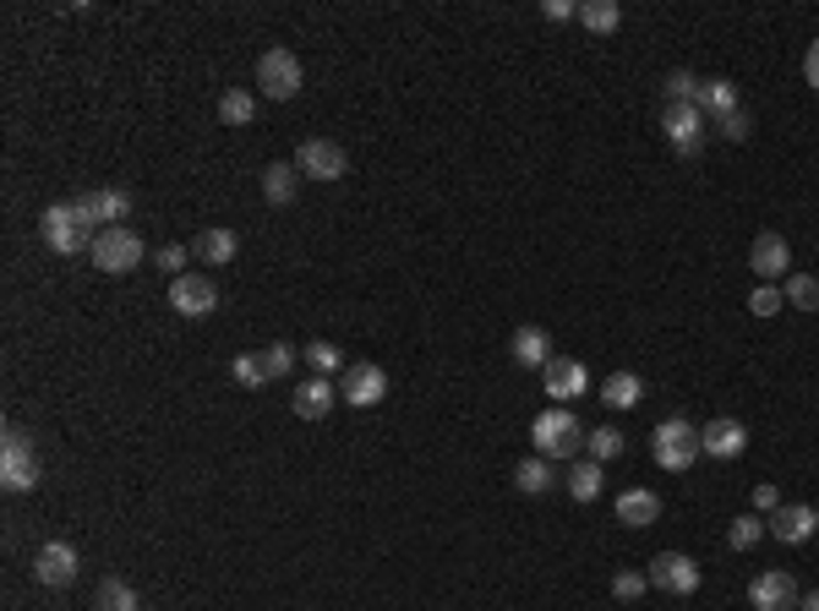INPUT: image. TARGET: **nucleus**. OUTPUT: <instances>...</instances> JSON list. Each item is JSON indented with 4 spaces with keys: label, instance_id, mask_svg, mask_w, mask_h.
I'll return each instance as SVG.
<instances>
[{
    "label": "nucleus",
    "instance_id": "nucleus-20",
    "mask_svg": "<svg viewBox=\"0 0 819 611\" xmlns=\"http://www.w3.org/2000/svg\"><path fill=\"white\" fill-rule=\"evenodd\" d=\"M509 350H514V361H519V366L547 371V361H552V333H547V328H536V322H525V328H514Z\"/></svg>",
    "mask_w": 819,
    "mask_h": 611
},
{
    "label": "nucleus",
    "instance_id": "nucleus-21",
    "mask_svg": "<svg viewBox=\"0 0 819 611\" xmlns=\"http://www.w3.org/2000/svg\"><path fill=\"white\" fill-rule=\"evenodd\" d=\"M235 252H241V241H235V230H224V224H208V230L192 241V257H197V262H208V268L235 262Z\"/></svg>",
    "mask_w": 819,
    "mask_h": 611
},
{
    "label": "nucleus",
    "instance_id": "nucleus-29",
    "mask_svg": "<svg viewBox=\"0 0 819 611\" xmlns=\"http://www.w3.org/2000/svg\"><path fill=\"white\" fill-rule=\"evenodd\" d=\"M219 121H224V126H252V121H257V94L230 88V94L219 99Z\"/></svg>",
    "mask_w": 819,
    "mask_h": 611
},
{
    "label": "nucleus",
    "instance_id": "nucleus-9",
    "mask_svg": "<svg viewBox=\"0 0 819 611\" xmlns=\"http://www.w3.org/2000/svg\"><path fill=\"white\" fill-rule=\"evenodd\" d=\"M382 393H388V371H382V366H371V361L344 366V377H339V399H344L350 410H371V404H382Z\"/></svg>",
    "mask_w": 819,
    "mask_h": 611
},
{
    "label": "nucleus",
    "instance_id": "nucleus-37",
    "mask_svg": "<svg viewBox=\"0 0 819 611\" xmlns=\"http://www.w3.org/2000/svg\"><path fill=\"white\" fill-rule=\"evenodd\" d=\"M301 355H306V366H311L317 377H333V371H339V344H328V339H317V344H306Z\"/></svg>",
    "mask_w": 819,
    "mask_h": 611
},
{
    "label": "nucleus",
    "instance_id": "nucleus-30",
    "mask_svg": "<svg viewBox=\"0 0 819 611\" xmlns=\"http://www.w3.org/2000/svg\"><path fill=\"white\" fill-rule=\"evenodd\" d=\"M786 306H797V311H819V279L814 273H786Z\"/></svg>",
    "mask_w": 819,
    "mask_h": 611
},
{
    "label": "nucleus",
    "instance_id": "nucleus-7",
    "mask_svg": "<svg viewBox=\"0 0 819 611\" xmlns=\"http://www.w3.org/2000/svg\"><path fill=\"white\" fill-rule=\"evenodd\" d=\"M661 126H667V143H672L683 159H694V154L705 148V132H710V121H705L699 105H667V110H661Z\"/></svg>",
    "mask_w": 819,
    "mask_h": 611
},
{
    "label": "nucleus",
    "instance_id": "nucleus-41",
    "mask_svg": "<svg viewBox=\"0 0 819 611\" xmlns=\"http://www.w3.org/2000/svg\"><path fill=\"white\" fill-rule=\"evenodd\" d=\"M159 268H164L170 279H181V273H186V246H159Z\"/></svg>",
    "mask_w": 819,
    "mask_h": 611
},
{
    "label": "nucleus",
    "instance_id": "nucleus-23",
    "mask_svg": "<svg viewBox=\"0 0 819 611\" xmlns=\"http://www.w3.org/2000/svg\"><path fill=\"white\" fill-rule=\"evenodd\" d=\"M552 480H558V469H552V459H519L514 464V486L525 491V497H541V491H552Z\"/></svg>",
    "mask_w": 819,
    "mask_h": 611
},
{
    "label": "nucleus",
    "instance_id": "nucleus-25",
    "mask_svg": "<svg viewBox=\"0 0 819 611\" xmlns=\"http://www.w3.org/2000/svg\"><path fill=\"white\" fill-rule=\"evenodd\" d=\"M295 181H301L295 164H268V170H262V197H268L273 208H290V203H295Z\"/></svg>",
    "mask_w": 819,
    "mask_h": 611
},
{
    "label": "nucleus",
    "instance_id": "nucleus-34",
    "mask_svg": "<svg viewBox=\"0 0 819 611\" xmlns=\"http://www.w3.org/2000/svg\"><path fill=\"white\" fill-rule=\"evenodd\" d=\"M295 355H301L295 344H268V350H262V371H268V382L290 377V371H295Z\"/></svg>",
    "mask_w": 819,
    "mask_h": 611
},
{
    "label": "nucleus",
    "instance_id": "nucleus-19",
    "mask_svg": "<svg viewBox=\"0 0 819 611\" xmlns=\"http://www.w3.org/2000/svg\"><path fill=\"white\" fill-rule=\"evenodd\" d=\"M290 404H295V415H301V420H322V415L339 404V388H333L328 377H317V371H311L306 382H295Z\"/></svg>",
    "mask_w": 819,
    "mask_h": 611
},
{
    "label": "nucleus",
    "instance_id": "nucleus-33",
    "mask_svg": "<svg viewBox=\"0 0 819 611\" xmlns=\"http://www.w3.org/2000/svg\"><path fill=\"white\" fill-rule=\"evenodd\" d=\"M99 611H143V606H137V589L126 578H105L99 584Z\"/></svg>",
    "mask_w": 819,
    "mask_h": 611
},
{
    "label": "nucleus",
    "instance_id": "nucleus-15",
    "mask_svg": "<svg viewBox=\"0 0 819 611\" xmlns=\"http://www.w3.org/2000/svg\"><path fill=\"white\" fill-rule=\"evenodd\" d=\"M77 213H83V224H88V230H110V224H121V219L132 213V197H126V192H115V186H105V192H83V197H77Z\"/></svg>",
    "mask_w": 819,
    "mask_h": 611
},
{
    "label": "nucleus",
    "instance_id": "nucleus-10",
    "mask_svg": "<svg viewBox=\"0 0 819 611\" xmlns=\"http://www.w3.org/2000/svg\"><path fill=\"white\" fill-rule=\"evenodd\" d=\"M77 546L72 540H45L39 551H34V578L45 584V589H66L72 578H77Z\"/></svg>",
    "mask_w": 819,
    "mask_h": 611
},
{
    "label": "nucleus",
    "instance_id": "nucleus-22",
    "mask_svg": "<svg viewBox=\"0 0 819 611\" xmlns=\"http://www.w3.org/2000/svg\"><path fill=\"white\" fill-rule=\"evenodd\" d=\"M618 518H623V524H634V529H645V524H656V518H661V497H656V491H645V486H634V491H623V497H618Z\"/></svg>",
    "mask_w": 819,
    "mask_h": 611
},
{
    "label": "nucleus",
    "instance_id": "nucleus-24",
    "mask_svg": "<svg viewBox=\"0 0 819 611\" xmlns=\"http://www.w3.org/2000/svg\"><path fill=\"white\" fill-rule=\"evenodd\" d=\"M699 110H705V121H721V115H732V110H743V105H737V88H732L726 77H716V83L699 88Z\"/></svg>",
    "mask_w": 819,
    "mask_h": 611
},
{
    "label": "nucleus",
    "instance_id": "nucleus-4",
    "mask_svg": "<svg viewBox=\"0 0 819 611\" xmlns=\"http://www.w3.org/2000/svg\"><path fill=\"white\" fill-rule=\"evenodd\" d=\"M88 257H94V268H99V273H132V268L143 262V235H137V230H126V224H110V230H99V235H94Z\"/></svg>",
    "mask_w": 819,
    "mask_h": 611
},
{
    "label": "nucleus",
    "instance_id": "nucleus-32",
    "mask_svg": "<svg viewBox=\"0 0 819 611\" xmlns=\"http://www.w3.org/2000/svg\"><path fill=\"white\" fill-rule=\"evenodd\" d=\"M765 535H770V529H765V518L743 513V518H732V529H726V546H732V551H754Z\"/></svg>",
    "mask_w": 819,
    "mask_h": 611
},
{
    "label": "nucleus",
    "instance_id": "nucleus-40",
    "mask_svg": "<svg viewBox=\"0 0 819 611\" xmlns=\"http://www.w3.org/2000/svg\"><path fill=\"white\" fill-rule=\"evenodd\" d=\"M645 584H650V573H634V567H628V573H618V578H612V595H618V600H639V595H645Z\"/></svg>",
    "mask_w": 819,
    "mask_h": 611
},
{
    "label": "nucleus",
    "instance_id": "nucleus-45",
    "mask_svg": "<svg viewBox=\"0 0 819 611\" xmlns=\"http://www.w3.org/2000/svg\"><path fill=\"white\" fill-rule=\"evenodd\" d=\"M797 611H819V589H814V595H803V600H797Z\"/></svg>",
    "mask_w": 819,
    "mask_h": 611
},
{
    "label": "nucleus",
    "instance_id": "nucleus-2",
    "mask_svg": "<svg viewBox=\"0 0 819 611\" xmlns=\"http://www.w3.org/2000/svg\"><path fill=\"white\" fill-rule=\"evenodd\" d=\"M94 235H99V230H88V224H83L77 203H56V208H45V219H39V241H45L50 252H61V257L88 252V246H94Z\"/></svg>",
    "mask_w": 819,
    "mask_h": 611
},
{
    "label": "nucleus",
    "instance_id": "nucleus-42",
    "mask_svg": "<svg viewBox=\"0 0 819 611\" xmlns=\"http://www.w3.org/2000/svg\"><path fill=\"white\" fill-rule=\"evenodd\" d=\"M541 17L547 23H569V17H579V7H569V0H541Z\"/></svg>",
    "mask_w": 819,
    "mask_h": 611
},
{
    "label": "nucleus",
    "instance_id": "nucleus-28",
    "mask_svg": "<svg viewBox=\"0 0 819 611\" xmlns=\"http://www.w3.org/2000/svg\"><path fill=\"white\" fill-rule=\"evenodd\" d=\"M601 480H607L601 464H596V459H579V464L569 469V497H574V502H596V497H601Z\"/></svg>",
    "mask_w": 819,
    "mask_h": 611
},
{
    "label": "nucleus",
    "instance_id": "nucleus-6",
    "mask_svg": "<svg viewBox=\"0 0 819 611\" xmlns=\"http://www.w3.org/2000/svg\"><path fill=\"white\" fill-rule=\"evenodd\" d=\"M301 61H295V50H262V61H257V88H262V99H295L301 94Z\"/></svg>",
    "mask_w": 819,
    "mask_h": 611
},
{
    "label": "nucleus",
    "instance_id": "nucleus-43",
    "mask_svg": "<svg viewBox=\"0 0 819 611\" xmlns=\"http://www.w3.org/2000/svg\"><path fill=\"white\" fill-rule=\"evenodd\" d=\"M754 508H759V513H775V508H781V491H775V486H754Z\"/></svg>",
    "mask_w": 819,
    "mask_h": 611
},
{
    "label": "nucleus",
    "instance_id": "nucleus-36",
    "mask_svg": "<svg viewBox=\"0 0 819 611\" xmlns=\"http://www.w3.org/2000/svg\"><path fill=\"white\" fill-rule=\"evenodd\" d=\"M710 132H721L726 143H748V137H754V115H748V110H732V115L710 121Z\"/></svg>",
    "mask_w": 819,
    "mask_h": 611
},
{
    "label": "nucleus",
    "instance_id": "nucleus-18",
    "mask_svg": "<svg viewBox=\"0 0 819 611\" xmlns=\"http://www.w3.org/2000/svg\"><path fill=\"white\" fill-rule=\"evenodd\" d=\"M699 448H705L710 459H737V453L748 448V426L732 420V415H721V420L699 426Z\"/></svg>",
    "mask_w": 819,
    "mask_h": 611
},
{
    "label": "nucleus",
    "instance_id": "nucleus-27",
    "mask_svg": "<svg viewBox=\"0 0 819 611\" xmlns=\"http://www.w3.org/2000/svg\"><path fill=\"white\" fill-rule=\"evenodd\" d=\"M579 23L590 28V34H618V23H623V7H618V0H585V7H579Z\"/></svg>",
    "mask_w": 819,
    "mask_h": 611
},
{
    "label": "nucleus",
    "instance_id": "nucleus-17",
    "mask_svg": "<svg viewBox=\"0 0 819 611\" xmlns=\"http://www.w3.org/2000/svg\"><path fill=\"white\" fill-rule=\"evenodd\" d=\"M748 268H754L765 284H775V279H786V273H792V246H786L775 230H765V235L754 241V252H748Z\"/></svg>",
    "mask_w": 819,
    "mask_h": 611
},
{
    "label": "nucleus",
    "instance_id": "nucleus-12",
    "mask_svg": "<svg viewBox=\"0 0 819 611\" xmlns=\"http://www.w3.org/2000/svg\"><path fill=\"white\" fill-rule=\"evenodd\" d=\"M170 306L181 317H208L219 306V290H213L208 273H181V279H170Z\"/></svg>",
    "mask_w": 819,
    "mask_h": 611
},
{
    "label": "nucleus",
    "instance_id": "nucleus-35",
    "mask_svg": "<svg viewBox=\"0 0 819 611\" xmlns=\"http://www.w3.org/2000/svg\"><path fill=\"white\" fill-rule=\"evenodd\" d=\"M699 88H705V83H699L694 72H672V77H667V105H699Z\"/></svg>",
    "mask_w": 819,
    "mask_h": 611
},
{
    "label": "nucleus",
    "instance_id": "nucleus-3",
    "mask_svg": "<svg viewBox=\"0 0 819 611\" xmlns=\"http://www.w3.org/2000/svg\"><path fill=\"white\" fill-rule=\"evenodd\" d=\"M0 486L12 497L39 486V459H34V442H28L23 426H7V437H0Z\"/></svg>",
    "mask_w": 819,
    "mask_h": 611
},
{
    "label": "nucleus",
    "instance_id": "nucleus-14",
    "mask_svg": "<svg viewBox=\"0 0 819 611\" xmlns=\"http://www.w3.org/2000/svg\"><path fill=\"white\" fill-rule=\"evenodd\" d=\"M650 584L667 589V595H694V589H699V562L683 557V551H661V557L650 562Z\"/></svg>",
    "mask_w": 819,
    "mask_h": 611
},
{
    "label": "nucleus",
    "instance_id": "nucleus-13",
    "mask_svg": "<svg viewBox=\"0 0 819 611\" xmlns=\"http://www.w3.org/2000/svg\"><path fill=\"white\" fill-rule=\"evenodd\" d=\"M781 546H808L814 540V529H819V513L808 508V502H781L775 513H770V524H765Z\"/></svg>",
    "mask_w": 819,
    "mask_h": 611
},
{
    "label": "nucleus",
    "instance_id": "nucleus-38",
    "mask_svg": "<svg viewBox=\"0 0 819 611\" xmlns=\"http://www.w3.org/2000/svg\"><path fill=\"white\" fill-rule=\"evenodd\" d=\"M781 306H786V295H781L775 284H759V290L748 295V311H754V317H775Z\"/></svg>",
    "mask_w": 819,
    "mask_h": 611
},
{
    "label": "nucleus",
    "instance_id": "nucleus-31",
    "mask_svg": "<svg viewBox=\"0 0 819 611\" xmlns=\"http://www.w3.org/2000/svg\"><path fill=\"white\" fill-rule=\"evenodd\" d=\"M623 448H628V442H623V431H618V426H596V431L585 437V453H590L596 464H607V459H618Z\"/></svg>",
    "mask_w": 819,
    "mask_h": 611
},
{
    "label": "nucleus",
    "instance_id": "nucleus-26",
    "mask_svg": "<svg viewBox=\"0 0 819 611\" xmlns=\"http://www.w3.org/2000/svg\"><path fill=\"white\" fill-rule=\"evenodd\" d=\"M639 393H645V382H639L634 371H612V377L601 382V404H612V410H634Z\"/></svg>",
    "mask_w": 819,
    "mask_h": 611
},
{
    "label": "nucleus",
    "instance_id": "nucleus-5",
    "mask_svg": "<svg viewBox=\"0 0 819 611\" xmlns=\"http://www.w3.org/2000/svg\"><path fill=\"white\" fill-rule=\"evenodd\" d=\"M650 453H656V464H661V469H672V475H677V469H688V464L705 453V448H699V426H688V420H677V415H672V420H661V426H656V437H650Z\"/></svg>",
    "mask_w": 819,
    "mask_h": 611
},
{
    "label": "nucleus",
    "instance_id": "nucleus-11",
    "mask_svg": "<svg viewBox=\"0 0 819 611\" xmlns=\"http://www.w3.org/2000/svg\"><path fill=\"white\" fill-rule=\"evenodd\" d=\"M748 600H754V611H797V578L786 573V567H765L754 584H748Z\"/></svg>",
    "mask_w": 819,
    "mask_h": 611
},
{
    "label": "nucleus",
    "instance_id": "nucleus-1",
    "mask_svg": "<svg viewBox=\"0 0 819 611\" xmlns=\"http://www.w3.org/2000/svg\"><path fill=\"white\" fill-rule=\"evenodd\" d=\"M530 442H536V453H541V459H574V453L585 448V426L574 420V410H569V404H552L547 415H536Z\"/></svg>",
    "mask_w": 819,
    "mask_h": 611
},
{
    "label": "nucleus",
    "instance_id": "nucleus-8",
    "mask_svg": "<svg viewBox=\"0 0 819 611\" xmlns=\"http://www.w3.org/2000/svg\"><path fill=\"white\" fill-rule=\"evenodd\" d=\"M295 170H301L306 181H339V175L350 170V154H344L339 143H328V137H306V143L295 148Z\"/></svg>",
    "mask_w": 819,
    "mask_h": 611
},
{
    "label": "nucleus",
    "instance_id": "nucleus-44",
    "mask_svg": "<svg viewBox=\"0 0 819 611\" xmlns=\"http://www.w3.org/2000/svg\"><path fill=\"white\" fill-rule=\"evenodd\" d=\"M803 77H808V88L819 94V39L808 45V61H803Z\"/></svg>",
    "mask_w": 819,
    "mask_h": 611
},
{
    "label": "nucleus",
    "instance_id": "nucleus-16",
    "mask_svg": "<svg viewBox=\"0 0 819 611\" xmlns=\"http://www.w3.org/2000/svg\"><path fill=\"white\" fill-rule=\"evenodd\" d=\"M541 377H547V393H552L558 404H574V399L590 393V371H585L579 361H569V355H552Z\"/></svg>",
    "mask_w": 819,
    "mask_h": 611
},
{
    "label": "nucleus",
    "instance_id": "nucleus-39",
    "mask_svg": "<svg viewBox=\"0 0 819 611\" xmlns=\"http://www.w3.org/2000/svg\"><path fill=\"white\" fill-rule=\"evenodd\" d=\"M230 371H235V382H241V388H262V382H268L262 355H235V366H230Z\"/></svg>",
    "mask_w": 819,
    "mask_h": 611
}]
</instances>
